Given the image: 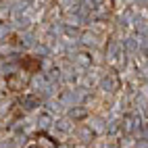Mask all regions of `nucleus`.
Returning a JSON list of instances; mask_svg holds the SVG:
<instances>
[{
	"label": "nucleus",
	"mask_w": 148,
	"mask_h": 148,
	"mask_svg": "<svg viewBox=\"0 0 148 148\" xmlns=\"http://www.w3.org/2000/svg\"><path fill=\"white\" fill-rule=\"evenodd\" d=\"M29 86V73H11L6 77V90L8 92H15V94H21L27 90Z\"/></svg>",
	"instance_id": "nucleus-1"
},
{
	"label": "nucleus",
	"mask_w": 148,
	"mask_h": 148,
	"mask_svg": "<svg viewBox=\"0 0 148 148\" xmlns=\"http://www.w3.org/2000/svg\"><path fill=\"white\" fill-rule=\"evenodd\" d=\"M21 67H23V71L25 73H36L38 69H40V58H34V56H27V58H23L21 61Z\"/></svg>",
	"instance_id": "nucleus-2"
},
{
	"label": "nucleus",
	"mask_w": 148,
	"mask_h": 148,
	"mask_svg": "<svg viewBox=\"0 0 148 148\" xmlns=\"http://www.w3.org/2000/svg\"><path fill=\"white\" fill-rule=\"evenodd\" d=\"M36 142L40 144L42 148H56V142H54L48 134H38V136H36Z\"/></svg>",
	"instance_id": "nucleus-3"
},
{
	"label": "nucleus",
	"mask_w": 148,
	"mask_h": 148,
	"mask_svg": "<svg viewBox=\"0 0 148 148\" xmlns=\"http://www.w3.org/2000/svg\"><path fill=\"white\" fill-rule=\"evenodd\" d=\"M25 148H42V146H40V144H38V142L34 140V142H29V144H27Z\"/></svg>",
	"instance_id": "nucleus-4"
}]
</instances>
